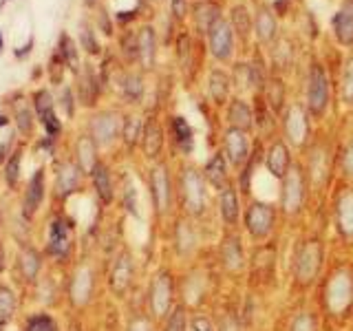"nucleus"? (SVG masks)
I'll use <instances>...</instances> for the list:
<instances>
[{
	"label": "nucleus",
	"instance_id": "56",
	"mask_svg": "<svg viewBox=\"0 0 353 331\" xmlns=\"http://www.w3.org/2000/svg\"><path fill=\"white\" fill-rule=\"evenodd\" d=\"M20 119H22V128L29 130V115L27 113H20Z\"/></svg>",
	"mask_w": 353,
	"mask_h": 331
},
{
	"label": "nucleus",
	"instance_id": "61",
	"mask_svg": "<svg viewBox=\"0 0 353 331\" xmlns=\"http://www.w3.org/2000/svg\"><path fill=\"white\" fill-rule=\"evenodd\" d=\"M3 152H5V148H0V159H3Z\"/></svg>",
	"mask_w": 353,
	"mask_h": 331
},
{
	"label": "nucleus",
	"instance_id": "42",
	"mask_svg": "<svg viewBox=\"0 0 353 331\" xmlns=\"http://www.w3.org/2000/svg\"><path fill=\"white\" fill-rule=\"evenodd\" d=\"M188 327H190V309L179 303L159 325V331H188Z\"/></svg>",
	"mask_w": 353,
	"mask_h": 331
},
{
	"label": "nucleus",
	"instance_id": "50",
	"mask_svg": "<svg viewBox=\"0 0 353 331\" xmlns=\"http://www.w3.org/2000/svg\"><path fill=\"white\" fill-rule=\"evenodd\" d=\"M14 296H11V292L9 290H0V314H3L5 318L7 316H11V312H14Z\"/></svg>",
	"mask_w": 353,
	"mask_h": 331
},
{
	"label": "nucleus",
	"instance_id": "28",
	"mask_svg": "<svg viewBox=\"0 0 353 331\" xmlns=\"http://www.w3.org/2000/svg\"><path fill=\"white\" fill-rule=\"evenodd\" d=\"M165 132H168V139L172 141L174 150L181 154V159H190V154L194 152L196 146L194 128L190 126V121L183 115H170Z\"/></svg>",
	"mask_w": 353,
	"mask_h": 331
},
{
	"label": "nucleus",
	"instance_id": "16",
	"mask_svg": "<svg viewBox=\"0 0 353 331\" xmlns=\"http://www.w3.org/2000/svg\"><path fill=\"white\" fill-rule=\"evenodd\" d=\"M316 128H318V124L314 121V117L309 115L303 99H290L279 117V132H281V137L294 148L296 154L312 141Z\"/></svg>",
	"mask_w": 353,
	"mask_h": 331
},
{
	"label": "nucleus",
	"instance_id": "62",
	"mask_svg": "<svg viewBox=\"0 0 353 331\" xmlns=\"http://www.w3.org/2000/svg\"><path fill=\"white\" fill-rule=\"evenodd\" d=\"M86 3H88V5H91V3H95V0H86Z\"/></svg>",
	"mask_w": 353,
	"mask_h": 331
},
{
	"label": "nucleus",
	"instance_id": "22",
	"mask_svg": "<svg viewBox=\"0 0 353 331\" xmlns=\"http://www.w3.org/2000/svg\"><path fill=\"white\" fill-rule=\"evenodd\" d=\"M243 208H245V199L241 194V188L236 179L223 190L216 192V221L219 228H241Z\"/></svg>",
	"mask_w": 353,
	"mask_h": 331
},
{
	"label": "nucleus",
	"instance_id": "35",
	"mask_svg": "<svg viewBox=\"0 0 353 331\" xmlns=\"http://www.w3.org/2000/svg\"><path fill=\"white\" fill-rule=\"evenodd\" d=\"M192 18H194L196 33H208V29L212 27L219 18H223V14H221V5L216 0H199L192 9Z\"/></svg>",
	"mask_w": 353,
	"mask_h": 331
},
{
	"label": "nucleus",
	"instance_id": "1",
	"mask_svg": "<svg viewBox=\"0 0 353 331\" xmlns=\"http://www.w3.org/2000/svg\"><path fill=\"white\" fill-rule=\"evenodd\" d=\"M331 245L325 219H309L305 225L285 234V298L312 296L329 261Z\"/></svg>",
	"mask_w": 353,
	"mask_h": 331
},
{
	"label": "nucleus",
	"instance_id": "41",
	"mask_svg": "<svg viewBox=\"0 0 353 331\" xmlns=\"http://www.w3.org/2000/svg\"><path fill=\"white\" fill-rule=\"evenodd\" d=\"M143 121L139 115H126L124 124H121V141H124L126 148H137L141 141V132H143Z\"/></svg>",
	"mask_w": 353,
	"mask_h": 331
},
{
	"label": "nucleus",
	"instance_id": "37",
	"mask_svg": "<svg viewBox=\"0 0 353 331\" xmlns=\"http://www.w3.org/2000/svg\"><path fill=\"white\" fill-rule=\"evenodd\" d=\"M230 25L234 29V36L243 42H250L252 31H254V16L245 5H234L230 9Z\"/></svg>",
	"mask_w": 353,
	"mask_h": 331
},
{
	"label": "nucleus",
	"instance_id": "54",
	"mask_svg": "<svg viewBox=\"0 0 353 331\" xmlns=\"http://www.w3.org/2000/svg\"><path fill=\"white\" fill-rule=\"evenodd\" d=\"M82 42H84V47H86V51H91V53H97L99 51V47H97V42H95V36L91 31H82Z\"/></svg>",
	"mask_w": 353,
	"mask_h": 331
},
{
	"label": "nucleus",
	"instance_id": "6",
	"mask_svg": "<svg viewBox=\"0 0 353 331\" xmlns=\"http://www.w3.org/2000/svg\"><path fill=\"white\" fill-rule=\"evenodd\" d=\"M283 254H285V234L250 245L248 274L243 287L252 294L268 298V301H283L285 298Z\"/></svg>",
	"mask_w": 353,
	"mask_h": 331
},
{
	"label": "nucleus",
	"instance_id": "2",
	"mask_svg": "<svg viewBox=\"0 0 353 331\" xmlns=\"http://www.w3.org/2000/svg\"><path fill=\"white\" fill-rule=\"evenodd\" d=\"M325 331H345L353 316V257L331 252L312 292Z\"/></svg>",
	"mask_w": 353,
	"mask_h": 331
},
{
	"label": "nucleus",
	"instance_id": "47",
	"mask_svg": "<svg viewBox=\"0 0 353 331\" xmlns=\"http://www.w3.org/2000/svg\"><path fill=\"white\" fill-rule=\"evenodd\" d=\"M60 53H62V58H64V62L71 66V69H77V51H75V44H73V40L66 36L60 38Z\"/></svg>",
	"mask_w": 353,
	"mask_h": 331
},
{
	"label": "nucleus",
	"instance_id": "20",
	"mask_svg": "<svg viewBox=\"0 0 353 331\" xmlns=\"http://www.w3.org/2000/svg\"><path fill=\"white\" fill-rule=\"evenodd\" d=\"M241 301H243V287L228 285L225 292L219 296V301L210 309L216 331H243Z\"/></svg>",
	"mask_w": 353,
	"mask_h": 331
},
{
	"label": "nucleus",
	"instance_id": "19",
	"mask_svg": "<svg viewBox=\"0 0 353 331\" xmlns=\"http://www.w3.org/2000/svg\"><path fill=\"white\" fill-rule=\"evenodd\" d=\"M281 301H268V298L256 296L243 287V301H241V318L243 331H270L272 318Z\"/></svg>",
	"mask_w": 353,
	"mask_h": 331
},
{
	"label": "nucleus",
	"instance_id": "49",
	"mask_svg": "<svg viewBox=\"0 0 353 331\" xmlns=\"http://www.w3.org/2000/svg\"><path fill=\"white\" fill-rule=\"evenodd\" d=\"M27 331H55V323L49 316H38L29 323Z\"/></svg>",
	"mask_w": 353,
	"mask_h": 331
},
{
	"label": "nucleus",
	"instance_id": "57",
	"mask_svg": "<svg viewBox=\"0 0 353 331\" xmlns=\"http://www.w3.org/2000/svg\"><path fill=\"white\" fill-rule=\"evenodd\" d=\"M5 268V263H3V245H0V272H3Z\"/></svg>",
	"mask_w": 353,
	"mask_h": 331
},
{
	"label": "nucleus",
	"instance_id": "5",
	"mask_svg": "<svg viewBox=\"0 0 353 331\" xmlns=\"http://www.w3.org/2000/svg\"><path fill=\"white\" fill-rule=\"evenodd\" d=\"M176 274H179V303L190 312H210L228 287L212 257V248H208L192 263L176 268Z\"/></svg>",
	"mask_w": 353,
	"mask_h": 331
},
{
	"label": "nucleus",
	"instance_id": "25",
	"mask_svg": "<svg viewBox=\"0 0 353 331\" xmlns=\"http://www.w3.org/2000/svg\"><path fill=\"white\" fill-rule=\"evenodd\" d=\"M205 97L210 106L214 110H223L228 106V102L234 97V84H232V73L221 69V66H214L210 69L208 77H205Z\"/></svg>",
	"mask_w": 353,
	"mask_h": 331
},
{
	"label": "nucleus",
	"instance_id": "11",
	"mask_svg": "<svg viewBox=\"0 0 353 331\" xmlns=\"http://www.w3.org/2000/svg\"><path fill=\"white\" fill-rule=\"evenodd\" d=\"M143 303H146L150 316L157 320V325H161L179 305V274L170 261H161L157 270L150 274L146 290H143Z\"/></svg>",
	"mask_w": 353,
	"mask_h": 331
},
{
	"label": "nucleus",
	"instance_id": "51",
	"mask_svg": "<svg viewBox=\"0 0 353 331\" xmlns=\"http://www.w3.org/2000/svg\"><path fill=\"white\" fill-rule=\"evenodd\" d=\"M36 108H38V115H44L47 110H51V95L47 91H40L36 95Z\"/></svg>",
	"mask_w": 353,
	"mask_h": 331
},
{
	"label": "nucleus",
	"instance_id": "32",
	"mask_svg": "<svg viewBox=\"0 0 353 331\" xmlns=\"http://www.w3.org/2000/svg\"><path fill=\"white\" fill-rule=\"evenodd\" d=\"M334 38L342 47H353V0H342L331 18Z\"/></svg>",
	"mask_w": 353,
	"mask_h": 331
},
{
	"label": "nucleus",
	"instance_id": "26",
	"mask_svg": "<svg viewBox=\"0 0 353 331\" xmlns=\"http://www.w3.org/2000/svg\"><path fill=\"white\" fill-rule=\"evenodd\" d=\"M165 143H168V132H165L159 117H154V115L146 117V121H143L141 141H139V148L143 152V157H146L150 163L163 159Z\"/></svg>",
	"mask_w": 353,
	"mask_h": 331
},
{
	"label": "nucleus",
	"instance_id": "18",
	"mask_svg": "<svg viewBox=\"0 0 353 331\" xmlns=\"http://www.w3.org/2000/svg\"><path fill=\"white\" fill-rule=\"evenodd\" d=\"M294 163H296V152L290 143L281 137V132L263 139V170L268 172L276 183L292 170Z\"/></svg>",
	"mask_w": 353,
	"mask_h": 331
},
{
	"label": "nucleus",
	"instance_id": "10",
	"mask_svg": "<svg viewBox=\"0 0 353 331\" xmlns=\"http://www.w3.org/2000/svg\"><path fill=\"white\" fill-rule=\"evenodd\" d=\"M212 257L228 285L243 287L248 274L250 241L241 228H221L212 245Z\"/></svg>",
	"mask_w": 353,
	"mask_h": 331
},
{
	"label": "nucleus",
	"instance_id": "44",
	"mask_svg": "<svg viewBox=\"0 0 353 331\" xmlns=\"http://www.w3.org/2000/svg\"><path fill=\"white\" fill-rule=\"evenodd\" d=\"M80 179H82V168H80V166L66 163L64 168H62V172H60V190H62V194H69V192L77 190Z\"/></svg>",
	"mask_w": 353,
	"mask_h": 331
},
{
	"label": "nucleus",
	"instance_id": "14",
	"mask_svg": "<svg viewBox=\"0 0 353 331\" xmlns=\"http://www.w3.org/2000/svg\"><path fill=\"white\" fill-rule=\"evenodd\" d=\"M334 95H336L334 82H331L327 66L318 60H312L305 73V86H303L301 99L316 124H323L329 117V110L334 106Z\"/></svg>",
	"mask_w": 353,
	"mask_h": 331
},
{
	"label": "nucleus",
	"instance_id": "36",
	"mask_svg": "<svg viewBox=\"0 0 353 331\" xmlns=\"http://www.w3.org/2000/svg\"><path fill=\"white\" fill-rule=\"evenodd\" d=\"M71 250V225L64 221H53L49 228V252L53 257H66Z\"/></svg>",
	"mask_w": 353,
	"mask_h": 331
},
{
	"label": "nucleus",
	"instance_id": "38",
	"mask_svg": "<svg viewBox=\"0 0 353 331\" xmlns=\"http://www.w3.org/2000/svg\"><path fill=\"white\" fill-rule=\"evenodd\" d=\"M124 331H159L157 320H154L148 312L146 303H143V296L141 301L132 307V312L126 320V329Z\"/></svg>",
	"mask_w": 353,
	"mask_h": 331
},
{
	"label": "nucleus",
	"instance_id": "59",
	"mask_svg": "<svg viewBox=\"0 0 353 331\" xmlns=\"http://www.w3.org/2000/svg\"><path fill=\"white\" fill-rule=\"evenodd\" d=\"M345 331H353V316H351V320H349V325H347V329Z\"/></svg>",
	"mask_w": 353,
	"mask_h": 331
},
{
	"label": "nucleus",
	"instance_id": "45",
	"mask_svg": "<svg viewBox=\"0 0 353 331\" xmlns=\"http://www.w3.org/2000/svg\"><path fill=\"white\" fill-rule=\"evenodd\" d=\"M121 93H124V97L128 99V102H139L141 95H143V82L141 77L130 73L124 77V82H121Z\"/></svg>",
	"mask_w": 353,
	"mask_h": 331
},
{
	"label": "nucleus",
	"instance_id": "52",
	"mask_svg": "<svg viewBox=\"0 0 353 331\" xmlns=\"http://www.w3.org/2000/svg\"><path fill=\"white\" fill-rule=\"evenodd\" d=\"M170 11L176 20H183L188 16V0H170Z\"/></svg>",
	"mask_w": 353,
	"mask_h": 331
},
{
	"label": "nucleus",
	"instance_id": "8",
	"mask_svg": "<svg viewBox=\"0 0 353 331\" xmlns=\"http://www.w3.org/2000/svg\"><path fill=\"white\" fill-rule=\"evenodd\" d=\"M276 205H279L283 232H294L301 225H305L309 219L314 217L312 208V192H309V183L303 170V163L298 161L292 166V170L287 172L279 181V192H276Z\"/></svg>",
	"mask_w": 353,
	"mask_h": 331
},
{
	"label": "nucleus",
	"instance_id": "24",
	"mask_svg": "<svg viewBox=\"0 0 353 331\" xmlns=\"http://www.w3.org/2000/svg\"><path fill=\"white\" fill-rule=\"evenodd\" d=\"M205 38H208L210 55H212L216 62H228V60H232L236 36H234V29H232L228 18H219L214 25L208 29Z\"/></svg>",
	"mask_w": 353,
	"mask_h": 331
},
{
	"label": "nucleus",
	"instance_id": "9",
	"mask_svg": "<svg viewBox=\"0 0 353 331\" xmlns=\"http://www.w3.org/2000/svg\"><path fill=\"white\" fill-rule=\"evenodd\" d=\"M325 217L331 252L353 257V181L336 179L327 199Z\"/></svg>",
	"mask_w": 353,
	"mask_h": 331
},
{
	"label": "nucleus",
	"instance_id": "15",
	"mask_svg": "<svg viewBox=\"0 0 353 331\" xmlns=\"http://www.w3.org/2000/svg\"><path fill=\"white\" fill-rule=\"evenodd\" d=\"M270 331H325L312 296L283 298L276 307Z\"/></svg>",
	"mask_w": 353,
	"mask_h": 331
},
{
	"label": "nucleus",
	"instance_id": "34",
	"mask_svg": "<svg viewBox=\"0 0 353 331\" xmlns=\"http://www.w3.org/2000/svg\"><path fill=\"white\" fill-rule=\"evenodd\" d=\"M91 179H93V188H95V194L99 199L102 205H110L115 201V181H113V172L104 163V161H97V166L91 172Z\"/></svg>",
	"mask_w": 353,
	"mask_h": 331
},
{
	"label": "nucleus",
	"instance_id": "53",
	"mask_svg": "<svg viewBox=\"0 0 353 331\" xmlns=\"http://www.w3.org/2000/svg\"><path fill=\"white\" fill-rule=\"evenodd\" d=\"M18 170H20V157H14V159L9 161V168H7V181H9V185H16Z\"/></svg>",
	"mask_w": 353,
	"mask_h": 331
},
{
	"label": "nucleus",
	"instance_id": "7",
	"mask_svg": "<svg viewBox=\"0 0 353 331\" xmlns=\"http://www.w3.org/2000/svg\"><path fill=\"white\" fill-rule=\"evenodd\" d=\"M219 237V230H210L196 221L188 219L185 214L176 212L170 225L165 228V243H168L170 263L174 268H183V265L192 263L201 254L214 245Z\"/></svg>",
	"mask_w": 353,
	"mask_h": 331
},
{
	"label": "nucleus",
	"instance_id": "27",
	"mask_svg": "<svg viewBox=\"0 0 353 331\" xmlns=\"http://www.w3.org/2000/svg\"><path fill=\"white\" fill-rule=\"evenodd\" d=\"M201 168H203V174H205L210 188L214 190V194L219 190H223L225 185H230L232 181L236 179V174H234V170H232L225 152L221 150L219 146L210 152V157L201 163Z\"/></svg>",
	"mask_w": 353,
	"mask_h": 331
},
{
	"label": "nucleus",
	"instance_id": "40",
	"mask_svg": "<svg viewBox=\"0 0 353 331\" xmlns=\"http://www.w3.org/2000/svg\"><path fill=\"white\" fill-rule=\"evenodd\" d=\"M157 38H154V29L152 27H141L137 33V55L143 66H152L154 62V53H157Z\"/></svg>",
	"mask_w": 353,
	"mask_h": 331
},
{
	"label": "nucleus",
	"instance_id": "46",
	"mask_svg": "<svg viewBox=\"0 0 353 331\" xmlns=\"http://www.w3.org/2000/svg\"><path fill=\"white\" fill-rule=\"evenodd\" d=\"M188 331H216L214 318L210 312H190V327Z\"/></svg>",
	"mask_w": 353,
	"mask_h": 331
},
{
	"label": "nucleus",
	"instance_id": "3",
	"mask_svg": "<svg viewBox=\"0 0 353 331\" xmlns=\"http://www.w3.org/2000/svg\"><path fill=\"white\" fill-rule=\"evenodd\" d=\"M303 163V170L312 192V219H323L327 210V199L331 194L338 172H336V132L318 124L312 141L296 154Z\"/></svg>",
	"mask_w": 353,
	"mask_h": 331
},
{
	"label": "nucleus",
	"instance_id": "21",
	"mask_svg": "<svg viewBox=\"0 0 353 331\" xmlns=\"http://www.w3.org/2000/svg\"><path fill=\"white\" fill-rule=\"evenodd\" d=\"M254 143H256V135H250L245 130L239 128H228L223 126L219 137V148L225 152V157L232 166L234 174H239L243 170V166L248 163V159L254 152Z\"/></svg>",
	"mask_w": 353,
	"mask_h": 331
},
{
	"label": "nucleus",
	"instance_id": "29",
	"mask_svg": "<svg viewBox=\"0 0 353 331\" xmlns=\"http://www.w3.org/2000/svg\"><path fill=\"white\" fill-rule=\"evenodd\" d=\"M121 124H124V117L115 113V110L99 113L91 121V137L95 139L97 146H110L121 137Z\"/></svg>",
	"mask_w": 353,
	"mask_h": 331
},
{
	"label": "nucleus",
	"instance_id": "60",
	"mask_svg": "<svg viewBox=\"0 0 353 331\" xmlns=\"http://www.w3.org/2000/svg\"><path fill=\"white\" fill-rule=\"evenodd\" d=\"M0 53H3V33H0Z\"/></svg>",
	"mask_w": 353,
	"mask_h": 331
},
{
	"label": "nucleus",
	"instance_id": "12",
	"mask_svg": "<svg viewBox=\"0 0 353 331\" xmlns=\"http://www.w3.org/2000/svg\"><path fill=\"white\" fill-rule=\"evenodd\" d=\"M146 185H148V199H150L154 221L165 232V228L170 225V221L176 214V190H174L172 166L165 159L150 163Z\"/></svg>",
	"mask_w": 353,
	"mask_h": 331
},
{
	"label": "nucleus",
	"instance_id": "48",
	"mask_svg": "<svg viewBox=\"0 0 353 331\" xmlns=\"http://www.w3.org/2000/svg\"><path fill=\"white\" fill-rule=\"evenodd\" d=\"M42 117V124L44 126H47V132H49V135L51 137H55V135H58V132H60V119L58 117H55V113H53V108L51 110H47V113H44V115H40Z\"/></svg>",
	"mask_w": 353,
	"mask_h": 331
},
{
	"label": "nucleus",
	"instance_id": "30",
	"mask_svg": "<svg viewBox=\"0 0 353 331\" xmlns=\"http://www.w3.org/2000/svg\"><path fill=\"white\" fill-rule=\"evenodd\" d=\"M336 172L338 179L353 181V128L336 132Z\"/></svg>",
	"mask_w": 353,
	"mask_h": 331
},
{
	"label": "nucleus",
	"instance_id": "58",
	"mask_svg": "<svg viewBox=\"0 0 353 331\" xmlns=\"http://www.w3.org/2000/svg\"><path fill=\"white\" fill-rule=\"evenodd\" d=\"M7 121H9L7 117H3V115H0V126H7Z\"/></svg>",
	"mask_w": 353,
	"mask_h": 331
},
{
	"label": "nucleus",
	"instance_id": "39",
	"mask_svg": "<svg viewBox=\"0 0 353 331\" xmlns=\"http://www.w3.org/2000/svg\"><path fill=\"white\" fill-rule=\"evenodd\" d=\"M97 143L91 135H82L77 139V166L82 168V172L91 174L93 168L97 166Z\"/></svg>",
	"mask_w": 353,
	"mask_h": 331
},
{
	"label": "nucleus",
	"instance_id": "55",
	"mask_svg": "<svg viewBox=\"0 0 353 331\" xmlns=\"http://www.w3.org/2000/svg\"><path fill=\"white\" fill-rule=\"evenodd\" d=\"M31 47H33V42L29 40V42H27L25 47H22L20 51H16V55H18V58H27V55H29V51H31Z\"/></svg>",
	"mask_w": 353,
	"mask_h": 331
},
{
	"label": "nucleus",
	"instance_id": "13",
	"mask_svg": "<svg viewBox=\"0 0 353 331\" xmlns=\"http://www.w3.org/2000/svg\"><path fill=\"white\" fill-rule=\"evenodd\" d=\"M241 230H243V234L248 237L250 245H254V243H265L270 239L285 234L276 201L261 199V197L248 199L245 208H243Z\"/></svg>",
	"mask_w": 353,
	"mask_h": 331
},
{
	"label": "nucleus",
	"instance_id": "33",
	"mask_svg": "<svg viewBox=\"0 0 353 331\" xmlns=\"http://www.w3.org/2000/svg\"><path fill=\"white\" fill-rule=\"evenodd\" d=\"M336 99L342 110L353 113V53L342 60L338 86H336Z\"/></svg>",
	"mask_w": 353,
	"mask_h": 331
},
{
	"label": "nucleus",
	"instance_id": "4",
	"mask_svg": "<svg viewBox=\"0 0 353 331\" xmlns=\"http://www.w3.org/2000/svg\"><path fill=\"white\" fill-rule=\"evenodd\" d=\"M176 212L210 230H221L216 221V194L210 188L201 163L181 159L174 168Z\"/></svg>",
	"mask_w": 353,
	"mask_h": 331
},
{
	"label": "nucleus",
	"instance_id": "17",
	"mask_svg": "<svg viewBox=\"0 0 353 331\" xmlns=\"http://www.w3.org/2000/svg\"><path fill=\"white\" fill-rule=\"evenodd\" d=\"M137 281V263L135 257L130 254V250L121 248L115 252L113 261L108 265V274H106V283L108 290L117 301H124L132 294V287Z\"/></svg>",
	"mask_w": 353,
	"mask_h": 331
},
{
	"label": "nucleus",
	"instance_id": "31",
	"mask_svg": "<svg viewBox=\"0 0 353 331\" xmlns=\"http://www.w3.org/2000/svg\"><path fill=\"white\" fill-rule=\"evenodd\" d=\"M254 36L265 47H270L279 38V18H276L272 7L261 5L254 11Z\"/></svg>",
	"mask_w": 353,
	"mask_h": 331
},
{
	"label": "nucleus",
	"instance_id": "43",
	"mask_svg": "<svg viewBox=\"0 0 353 331\" xmlns=\"http://www.w3.org/2000/svg\"><path fill=\"white\" fill-rule=\"evenodd\" d=\"M42 194H44V172L38 170L33 174V179L29 183V192H27V201H25V214L31 217L33 210H36L42 201Z\"/></svg>",
	"mask_w": 353,
	"mask_h": 331
},
{
	"label": "nucleus",
	"instance_id": "23",
	"mask_svg": "<svg viewBox=\"0 0 353 331\" xmlns=\"http://www.w3.org/2000/svg\"><path fill=\"white\" fill-rule=\"evenodd\" d=\"M223 126L245 130L250 135H256V113L254 102L243 95H234L223 108Z\"/></svg>",
	"mask_w": 353,
	"mask_h": 331
}]
</instances>
